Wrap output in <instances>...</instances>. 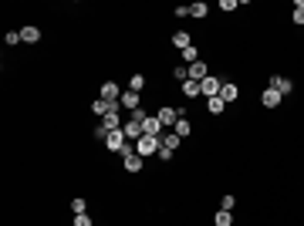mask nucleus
<instances>
[{
	"instance_id": "obj_5",
	"label": "nucleus",
	"mask_w": 304,
	"mask_h": 226,
	"mask_svg": "<svg viewBox=\"0 0 304 226\" xmlns=\"http://www.w3.org/2000/svg\"><path fill=\"white\" fill-rule=\"evenodd\" d=\"M118 105H122L125 112H139V108H142V98H139V91H122Z\"/></svg>"
},
{
	"instance_id": "obj_28",
	"label": "nucleus",
	"mask_w": 304,
	"mask_h": 226,
	"mask_svg": "<svg viewBox=\"0 0 304 226\" xmlns=\"http://www.w3.org/2000/svg\"><path fill=\"white\" fill-rule=\"evenodd\" d=\"M75 226H92V216H88V213H78V216H75Z\"/></svg>"
},
{
	"instance_id": "obj_19",
	"label": "nucleus",
	"mask_w": 304,
	"mask_h": 226,
	"mask_svg": "<svg viewBox=\"0 0 304 226\" xmlns=\"http://www.w3.org/2000/svg\"><path fill=\"white\" fill-rule=\"evenodd\" d=\"M172 132L179 135V138H186V135L193 132V125H190V122H186V118H179V122H176V125H172Z\"/></svg>"
},
{
	"instance_id": "obj_14",
	"label": "nucleus",
	"mask_w": 304,
	"mask_h": 226,
	"mask_svg": "<svg viewBox=\"0 0 304 226\" xmlns=\"http://www.w3.org/2000/svg\"><path fill=\"white\" fill-rule=\"evenodd\" d=\"M20 41H24V44H38V41H41V31L31 24V27H24V31H20Z\"/></svg>"
},
{
	"instance_id": "obj_11",
	"label": "nucleus",
	"mask_w": 304,
	"mask_h": 226,
	"mask_svg": "<svg viewBox=\"0 0 304 226\" xmlns=\"http://www.w3.org/2000/svg\"><path fill=\"white\" fill-rule=\"evenodd\" d=\"M118 105H112V101H105V98H95V105H92V112L98 115V118H105L108 112H115Z\"/></svg>"
},
{
	"instance_id": "obj_12",
	"label": "nucleus",
	"mask_w": 304,
	"mask_h": 226,
	"mask_svg": "<svg viewBox=\"0 0 304 226\" xmlns=\"http://www.w3.org/2000/svg\"><path fill=\"white\" fill-rule=\"evenodd\" d=\"M122 166H125V172H142V155H139V152L125 155V159H122Z\"/></svg>"
},
{
	"instance_id": "obj_3",
	"label": "nucleus",
	"mask_w": 304,
	"mask_h": 226,
	"mask_svg": "<svg viewBox=\"0 0 304 226\" xmlns=\"http://www.w3.org/2000/svg\"><path fill=\"white\" fill-rule=\"evenodd\" d=\"M270 88H274V91H281V98H287V94L294 91V81L284 78V75H270Z\"/></svg>"
},
{
	"instance_id": "obj_9",
	"label": "nucleus",
	"mask_w": 304,
	"mask_h": 226,
	"mask_svg": "<svg viewBox=\"0 0 304 226\" xmlns=\"http://www.w3.org/2000/svg\"><path fill=\"white\" fill-rule=\"evenodd\" d=\"M281 101H284V98H281V91H274V88H267V91L260 94V105H264V108H277Z\"/></svg>"
},
{
	"instance_id": "obj_13",
	"label": "nucleus",
	"mask_w": 304,
	"mask_h": 226,
	"mask_svg": "<svg viewBox=\"0 0 304 226\" xmlns=\"http://www.w3.org/2000/svg\"><path fill=\"white\" fill-rule=\"evenodd\" d=\"M203 78H209L206 64H203V61H196V64H190V81H203Z\"/></svg>"
},
{
	"instance_id": "obj_16",
	"label": "nucleus",
	"mask_w": 304,
	"mask_h": 226,
	"mask_svg": "<svg viewBox=\"0 0 304 226\" xmlns=\"http://www.w3.org/2000/svg\"><path fill=\"white\" fill-rule=\"evenodd\" d=\"M179 91L186 94V98H196V94H203V91H200V81H190V78L179 85Z\"/></svg>"
},
{
	"instance_id": "obj_17",
	"label": "nucleus",
	"mask_w": 304,
	"mask_h": 226,
	"mask_svg": "<svg viewBox=\"0 0 304 226\" xmlns=\"http://www.w3.org/2000/svg\"><path fill=\"white\" fill-rule=\"evenodd\" d=\"M223 105H227V101H223L220 94H216V98H206V112L209 115H223Z\"/></svg>"
},
{
	"instance_id": "obj_8",
	"label": "nucleus",
	"mask_w": 304,
	"mask_h": 226,
	"mask_svg": "<svg viewBox=\"0 0 304 226\" xmlns=\"http://www.w3.org/2000/svg\"><path fill=\"white\" fill-rule=\"evenodd\" d=\"M142 135H159V138H162V122L146 115V118H142Z\"/></svg>"
},
{
	"instance_id": "obj_21",
	"label": "nucleus",
	"mask_w": 304,
	"mask_h": 226,
	"mask_svg": "<svg viewBox=\"0 0 304 226\" xmlns=\"http://www.w3.org/2000/svg\"><path fill=\"white\" fill-rule=\"evenodd\" d=\"M233 223V216H230L227 209H216V216H213V226H230Z\"/></svg>"
},
{
	"instance_id": "obj_10",
	"label": "nucleus",
	"mask_w": 304,
	"mask_h": 226,
	"mask_svg": "<svg viewBox=\"0 0 304 226\" xmlns=\"http://www.w3.org/2000/svg\"><path fill=\"white\" fill-rule=\"evenodd\" d=\"M220 98H223V101H237V98H240V88H237V85H233V81H223V88H220Z\"/></svg>"
},
{
	"instance_id": "obj_27",
	"label": "nucleus",
	"mask_w": 304,
	"mask_h": 226,
	"mask_svg": "<svg viewBox=\"0 0 304 226\" xmlns=\"http://www.w3.org/2000/svg\"><path fill=\"white\" fill-rule=\"evenodd\" d=\"M233 206H237V199H233V196H223V199H220V209H227V213H233Z\"/></svg>"
},
{
	"instance_id": "obj_30",
	"label": "nucleus",
	"mask_w": 304,
	"mask_h": 226,
	"mask_svg": "<svg viewBox=\"0 0 304 226\" xmlns=\"http://www.w3.org/2000/svg\"><path fill=\"white\" fill-rule=\"evenodd\" d=\"M159 159H162V162H169V159H172V149H166V145H162V149H159Z\"/></svg>"
},
{
	"instance_id": "obj_24",
	"label": "nucleus",
	"mask_w": 304,
	"mask_h": 226,
	"mask_svg": "<svg viewBox=\"0 0 304 226\" xmlns=\"http://www.w3.org/2000/svg\"><path fill=\"white\" fill-rule=\"evenodd\" d=\"M146 88V78L142 75H132V81H129V91H142Z\"/></svg>"
},
{
	"instance_id": "obj_6",
	"label": "nucleus",
	"mask_w": 304,
	"mask_h": 226,
	"mask_svg": "<svg viewBox=\"0 0 304 226\" xmlns=\"http://www.w3.org/2000/svg\"><path fill=\"white\" fill-rule=\"evenodd\" d=\"M220 88H223V81H220V78H203V81H200V91L206 94V98H216V94H220Z\"/></svg>"
},
{
	"instance_id": "obj_4",
	"label": "nucleus",
	"mask_w": 304,
	"mask_h": 226,
	"mask_svg": "<svg viewBox=\"0 0 304 226\" xmlns=\"http://www.w3.org/2000/svg\"><path fill=\"white\" fill-rule=\"evenodd\" d=\"M98 98H105V101H112V105H118V98H122V88H118L115 81H105V85L98 88Z\"/></svg>"
},
{
	"instance_id": "obj_15",
	"label": "nucleus",
	"mask_w": 304,
	"mask_h": 226,
	"mask_svg": "<svg viewBox=\"0 0 304 226\" xmlns=\"http://www.w3.org/2000/svg\"><path fill=\"white\" fill-rule=\"evenodd\" d=\"M172 44H176L179 51H186V47H193V38L186 34V31H176V34H172Z\"/></svg>"
},
{
	"instance_id": "obj_29",
	"label": "nucleus",
	"mask_w": 304,
	"mask_h": 226,
	"mask_svg": "<svg viewBox=\"0 0 304 226\" xmlns=\"http://www.w3.org/2000/svg\"><path fill=\"white\" fill-rule=\"evenodd\" d=\"M237 7H240L237 0H220V10H237Z\"/></svg>"
},
{
	"instance_id": "obj_20",
	"label": "nucleus",
	"mask_w": 304,
	"mask_h": 226,
	"mask_svg": "<svg viewBox=\"0 0 304 226\" xmlns=\"http://www.w3.org/2000/svg\"><path fill=\"white\" fill-rule=\"evenodd\" d=\"M179 142H183V138H179L176 132H166V135H162V145H166V149H172V152L179 149Z\"/></svg>"
},
{
	"instance_id": "obj_23",
	"label": "nucleus",
	"mask_w": 304,
	"mask_h": 226,
	"mask_svg": "<svg viewBox=\"0 0 304 226\" xmlns=\"http://www.w3.org/2000/svg\"><path fill=\"white\" fill-rule=\"evenodd\" d=\"M294 24H304V0H294Z\"/></svg>"
},
{
	"instance_id": "obj_2",
	"label": "nucleus",
	"mask_w": 304,
	"mask_h": 226,
	"mask_svg": "<svg viewBox=\"0 0 304 226\" xmlns=\"http://www.w3.org/2000/svg\"><path fill=\"white\" fill-rule=\"evenodd\" d=\"M122 132H125V138H129V142H139V138H142V118H135V115H129V118H125V125H122Z\"/></svg>"
},
{
	"instance_id": "obj_22",
	"label": "nucleus",
	"mask_w": 304,
	"mask_h": 226,
	"mask_svg": "<svg viewBox=\"0 0 304 226\" xmlns=\"http://www.w3.org/2000/svg\"><path fill=\"white\" fill-rule=\"evenodd\" d=\"M172 78H176V81L183 85V81L190 78V68H186V64H176V68H172Z\"/></svg>"
},
{
	"instance_id": "obj_26",
	"label": "nucleus",
	"mask_w": 304,
	"mask_h": 226,
	"mask_svg": "<svg viewBox=\"0 0 304 226\" xmlns=\"http://www.w3.org/2000/svg\"><path fill=\"white\" fill-rule=\"evenodd\" d=\"M7 47H14V44H20V31H7Z\"/></svg>"
},
{
	"instance_id": "obj_1",
	"label": "nucleus",
	"mask_w": 304,
	"mask_h": 226,
	"mask_svg": "<svg viewBox=\"0 0 304 226\" xmlns=\"http://www.w3.org/2000/svg\"><path fill=\"white\" fill-rule=\"evenodd\" d=\"M159 149H162V138L159 135H142L139 142H135V152L146 159V155H159Z\"/></svg>"
},
{
	"instance_id": "obj_18",
	"label": "nucleus",
	"mask_w": 304,
	"mask_h": 226,
	"mask_svg": "<svg viewBox=\"0 0 304 226\" xmlns=\"http://www.w3.org/2000/svg\"><path fill=\"white\" fill-rule=\"evenodd\" d=\"M206 14H209V7L203 3V0H196V3L190 7V17H196V20H200V17H206Z\"/></svg>"
},
{
	"instance_id": "obj_25",
	"label": "nucleus",
	"mask_w": 304,
	"mask_h": 226,
	"mask_svg": "<svg viewBox=\"0 0 304 226\" xmlns=\"http://www.w3.org/2000/svg\"><path fill=\"white\" fill-rule=\"evenodd\" d=\"M71 213H88V203H85V199H71Z\"/></svg>"
},
{
	"instance_id": "obj_7",
	"label": "nucleus",
	"mask_w": 304,
	"mask_h": 226,
	"mask_svg": "<svg viewBox=\"0 0 304 226\" xmlns=\"http://www.w3.org/2000/svg\"><path fill=\"white\" fill-rule=\"evenodd\" d=\"M155 118L162 122V129H172V125L179 122V108H169V105H166V108H159V115H155Z\"/></svg>"
}]
</instances>
